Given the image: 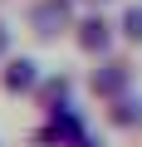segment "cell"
Masks as SVG:
<instances>
[{
  "instance_id": "6da1fadb",
  "label": "cell",
  "mask_w": 142,
  "mask_h": 147,
  "mask_svg": "<svg viewBox=\"0 0 142 147\" xmlns=\"http://www.w3.org/2000/svg\"><path fill=\"white\" fill-rule=\"evenodd\" d=\"M79 39H83V44H88V49H103V44H108V25H98V20H88V25H83V34H79Z\"/></svg>"
},
{
  "instance_id": "7a4b0ae2",
  "label": "cell",
  "mask_w": 142,
  "mask_h": 147,
  "mask_svg": "<svg viewBox=\"0 0 142 147\" xmlns=\"http://www.w3.org/2000/svg\"><path fill=\"white\" fill-rule=\"evenodd\" d=\"M30 69H34V64H15V69H10V88H25V84L34 79Z\"/></svg>"
},
{
  "instance_id": "3957f363",
  "label": "cell",
  "mask_w": 142,
  "mask_h": 147,
  "mask_svg": "<svg viewBox=\"0 0 142 147\" xmlns=\"http://www.w3.org/2000/svg\"><path fill=\"white\" fill-rule=\"evenodd\" d=\"M122 25H127V39H142V10H127Z\"/></svg>"
}]
</instances>
